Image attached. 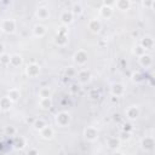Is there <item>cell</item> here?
Segmentation results:
<instances>
[{
    "label": "cell",
    "instance_id": "cell-1",
    "mask_svg": "<svg viewBox=\"0 0 155 155\" xmlns=\"http://www.w3.org/2000/svg\"><path fill=\"white\" fill-rule=\"evenodd\" d=\"M0 28L2 33L12 34L16 30V21L13 18H5L0 21Z\"/></svg>",
    "mask_w": 155,
    "mask_h": 155
},
{
    "label": "cell",
    "instance_id": "cell-2",
    "mask_svg": "<svg viewBox=\"0 0 155 155\" xmlns=\"http://www.w3.org/2000/svg\"><path fill=\"white\" fill-rule=\"evenodd\" d=\"M70 114L68 111H59L54 116V121L61 127H67L70 124Z\"/></svg>",
    "mask_w": 155,
    "mask_h": 155
},
{
    "label": "cell",
    "instance_id": "cell-3",
    "mask_svg": "<svg viewBox=\"0 0 155 155\" xmlns=\"http://www.w3.org/2000/svg\"><path fill=\"white\" fill-rule=\"evenodd\" d=\"M54 42L58 46H65L67 45V42H68V29L67 28L62 27V28L58 29L56 39H54Z\"/></svg>",
    "mask_w": 155,
    "mask_h": 155
},
{
    "label": "cell",
    "instance_id": "cell-4",
    "mask_svg": "<svg viewBox=\"0 0 155 155\" xmlns=\"http://www.w3.org/2000/svg\"><path fill=\"white\" fill-rule=\"evenodd\" d=\"M87 59H88V54L85 50H78L73 56V61L78 65H85L87 63Z\"/></svg>",
    "mask_w": 155,
    "mask_h": 155
},
{
    "label": "cell",
    "instance_id": "cell-5",
    "mask_svg": "<svg viewBox=\"0 0 155 155\" xmlns=\"http://www.w3.org/2000/svg\"><path fill=\"white\" fill-rule=\"evenodd\" d=\"M84 137L88 142H94L98 138V130L94 126H87L84 130Z\"/></svg>",
    "mask_w": 155,
    "mask_h": 155
},
{
    "label": "cell",
    "instance_id": "cell-6",
    "mask_svg": "<svg viewBox=\"0 0 155 155\" xmlns=\"http://www.w3.org/2000/svg\"><path fill=\"white\" fill-rule=\"evenodd\" d=\"M139 114H140V110L138 105H130L125 110V115L128 119V121H134L139 116Z\"/></svg>",
    "mask_w": 155,
    "mask_h": 155
},
{
    "label": "cell",
    "instance_id": "cell-7",
    "mask_svg": "<svg viewBox=\"0 0 155 155\" xmlns=\"http://www.w3.org/2000/svg\"><path fill=\"white\" fill-rule=\"evenodd\" d=\"M154 145H155V142L153 136H145L140 139V148L145 151H151L154 149Z\"/></svg>",
    "mask_w": 155,
    "mask_h": 155
},
{
    "label": "cell",
    "instance_id": "cell-8",
    "mask_svg": "<svg viewBox=\"0 0 155 155\" xmlns=\"http://www.w3.org/2000/svg\"><path fill=\"white\" fill-rule=\"evenodd\" d=\"M110 93L113 97H121L125 94V86L121 84V82H114L111 86H110Z\"/></svg>",
    "mask_w": 155,
    "mask_h": 155
},
{
    "label": "cell",
    "instance_id": "cell-9",
    "mask_svg": "<svg viewBox=\"0 0 155 155\" xmlns=\"http://www.w3.org/2000/svg\"><path fill=\"white\" fill-rule=\"evenodd\" d=\"M113 13H114V8L111 7L110 4L104 2V4L99 7V15H101V17L104 18V19H109V18L113 16Z\"/></svg>",
    "mask_w": 155,
    "mask_h": 155
},
{
    "label": "cell",
    "instance_id": "cell-10",
    "mask_svg": "<svg viewBox=\"0 0 155 155\" xmlns=\"http://www.w3.org/2000/svg\"><path fill=\"white\" fill-rule=\"evenodd\" d=\"M76 79L79 81L80 85H85L87 82H90L91 80V73L87 69H81L76 73Z\"/></svg>",
    "mask_w": 155,
    "mask_h": 155
},
{
    "label": "cell",
    "instance_id": "cell-11",
    "mask_svg": "<svg viewBox=\"0 0 155 155\" xmlns=\"http://www.w3.org/2000/svg\"><path fill=\"white\" fill-rule=\"evenodd\" d=\"M40 65L36 64V63H30L25 67V74L29 76V78H36L39 74H40Z\"/></svg>",
    "mask_w": 155,
    "mask_h": 155
},
{
    "label": "cell",
    "instance_id": "cell-12",
    "mask_svg": "<svg viewBox=\"0 0 155 155\" xmlns=\"http://www.w3.org/2000/svg\"><path fill=\"white\" fill-rule=\"evenodd\" d=\"M35 16L40 21H46L50 17V10L47 7H45V6H40V7H38L35 10Z\"/></svg>",
    "mask_w": 155,
    "mask_h": 155
},
{
    "label": "cell",
    "instance_id": "cell-13",
    "mask_svg": "<svg viewBox=\"0 0 155 155\" xmlns=\"http://www.w3.org/2000/svg\"><path fill=\"white\" fill-rule=\"evenodd\" d=\"M59 19H61V22H62L64 25H68V24H71V23H73V21H74V15L71 13L70 10H64V11L61 13Z\"/></svg>",
    "mask_w": 155,
    "mask_h": 155
},
{
    "label": "cell",
    "instance_id": "cell-14",
    "mask_svg": "<svg viewBox=\"0 0 155 155\" xmlns=\"http://www.w3.org/2000/svg\"><path fill=\"white\" fill-rule=\"evenodd\" d=\"M139 45H140L145 51H147V50H153V47H154V39H153V36L147 35V36L142 38Z\"/></svg>",
    "mask_w": 155,
    "mask_h": 155
},
{
    "label": "cell",
    "instance_id": "cell-15",
    "mask_svg": "<svg viewBox=\"0 0 155 155\" xmlns=\"http://www.w3.org/2000/svg\"><path fill=\"white\" fill-rule=\"evenodd\" d=\"M138 62L140 64V67L143 68H149L153 65V57L149 54V53H144L143 56H140L138 58Z\"/></svg>",
    "mask_w": 155,
    "mask_h": 155
},
{
    "label": "cell",
    "instance_id": "cell-16",
    "mask_svg": "<svg viewBox=\"0 0 155 155\" xmlns=\"http://www.w3.org/2000/svg\"><path fill=\"white\" fill-rule=\"evenodd\" d=\"M13 105V102L7 97V96H2L0 97V109L4 110V111H7L12 108Z\"/></svg>",
    "mask_w": 155,
    "mask_h": 155
},
{
    "label": "cell",
    "instance_id": "cell-17",
    "mask_svg": "<svg viewBox=\"0 0 155 155\" xmlns=\"http://www.w3.org/2000/svg\"><path fill=\"white\" fill-rule=\"evenodd\" d=\"M87 27H88V29H90L92 33H94V34L99 33V31H101V29H102V24H101V21H99V19H97V18H94V19H91V21L88 22Z\"/></svg>",
    "mask_w": 155,
    "mask_h": 155
},
{
    "label": "cell",
    "instance_id": "cell-18",
    "mask_svg": "<svg viewBox=\"0 0 155 155\" xmlns=\"http://www.w3.org/2000/svg\"><path fill=\"white\" fill-rule=\"evenodd\" d=\"M13 103L15 102H17L19 98H21V91H19V88H17V87H12V88H10L8 91H7V94H6Z\"/></svg>",
    "mask_w": 155,
    "mask_h": 155
},
{
    "label": "cell",
    "instance_id": "cell-19",
    "mask_svg": "<svg viewBox=\"0 0 155 155\" xmlns=\"http://www.w3.org/2000/svg\"><path fill=\"white\" fill-rule=\"evenodd\" d=\"M114 6L120 11H127L131 7V1L130 0H117L114 2Z\"/></svg>",
    "mask_w": 155,
    "mask_h": 155
},
{
    "label": "cell",
    "instance_id": "cell-20",
    "mask_svg": "<svg viewBox=\"0 0 155 155\" xmlns=\"http://www.w3.org/2000/svg\"><path fill=\"white\" fill-rule=\"evenodd\" d=\"M40 136H41V138L48 140V139H52V138H53V136H54V131H53V128H52L51 126L47 125L42 131H40Z\"/></svg>",
    "mask_w": 155,
    "mask_h": 155
},
{
    "label": "cell",
    "instance_id": "cell-21",
    "mask_svg": "<svg viewBox=\"0 0 155 155\" xmlns=\"http://www.w3.org/2000/svg\"><path fill=\"white\" fill-rule=\"evenodd\" d=\"M46 34V27L42 24H35L33 28V35L36 38H42Z\"/></svg>",
    "mask_w": 155,
    "mask_h": 155
},
{
    "label": "cell",
    "instance_id": "cell-22",
    "mask_svg": "<svg viewBox=\"0 0 155 155\" xmlns=\"http://www.w3.org/2000/svg\"><path fill=\"white\" fill-rule=\"evenodd\" d=\"M120 139L117 138V137H109L108 139H107V145H108V148L109 149H111V150H116L119 147H120Z\"/></svg>",
    "mask_w": 155,
    "mask_h": 155
},
{
    "label": "cell",
    "instance_id": "cell-23",
    "mask_svg": "<svg viewBox=\"0 0 155 155\" xmlns=\"http://www.w3.org/2000/svg\"><path fill=\"white\" fill-rule=\"evenodd\" d=\"M25 145H27V142H25V139H24L22 136L15 137V139H13V147H15L16 149L22 150V149L25 148Z\"/></svg>",
    "mask_w": 155,
    "mask_h": 155
},
{
    "label": "cell",
    "instance_id": "cell-24",
    "mask_svg": "<svg viewBox=\"0 0 155 155\" xmlns=\"http://www.w3.org/2000/svg\"><path fill=\"white\" fill-rule=\"evenodd\" d=\"M22 63H23V58H22L21 54H18V53L11 54L10 64H11L12 67H19V65H22Z\"/></svg>",
    "mask_w": 155,
    "mask_h": 155
},
{
    "label": "cell",
    "instance_id": "cell-25",
    "mask_svg": "<svg viewBox=\"0 0 155 155\" xmlns=\"http://www.w3.org/2000/svg\"><path fill=\"white\" fill-rule=\"evenodd\" d=\"M46 126H47L46 121H45L44 119H41V117L35 119V120H34V122H33V127H34V130H35V131H38V132L42 131Z\"/></svg>",
    "mask_w": 155,
    "mask_h": 155
},
{
    "label": "cell",
    "instance_id": "cell-26",
    "mask_svg": "<svg viewBox=\"0 0 155 155\" xmlns=\"http://www.w3.org/2000/svg\"><path fill=\"white\" fill-rule=\"evenodd\" d=\"M39 107L42 109V110H48L52 108V99L51 97L50 98H40L39 101Z\"/></svg>",
    "mask_w": 155,
    "mask_h": 155
},
{
    "label": "cell",
    "instance_id": "cell-27",
    "mask_svg": "<svg viewBox=\"0 0 155 155\" xmlns=\"http://www.w3.org/2000/svg\"><path fill=\"white\" fill-rule=\"evenodd\" d=\"M70 11H71V13H73L74 16H80V15L84 12V7H82L81 2H73Z\"/></svg>",
    "mask_w": 155,
    "mask_h": 155
},
{
    "label": "cell",
    "instance_id": "cell-28",
    "mask_svg": "<svg viewBox=\"0 0 155 155\" xmlns=\"http://www.w3.org/2000/svg\"><path fill=\"white\" fill-rule=\"evenodd\" d=\"M51 94H52V92H51V88L50 87H41L38 91L39 98H50Z\"/></svg>",
    "mask_w": 155,
    "mask_h": 155
},
{
    "label": "cell",
    "instance_id": "cell-29",
    "mask_svg": "<svg viewBox=\"0 0 155 155\" xmlns=\"http://www.w3.org/2000/svg\"><path fill=\"white\" fill-rule=\"evenodd\" d=\"M4 133H5L6 136H15V134L17 133V130H16L15 126L7 125V126H5V128H4Z\"/></svg>",
    "mask_w": 155,
    "mask_h": 155
},
{
    "label": "cell",
    "instance_id": "cell-30",
    "mask_svg": "<svg viewBox=\"0 0 155 155\" xmlns=\"http://www.w3.org/2000/svg\"><path fill=\"white\" fill-rule=\"evenodd\" d=\"M133 53L136 54V56H138V57H140V56H143L144 53H147V51L138 44V45H136L134 47H133Z\"/></svg>",
    "mask_w": 155,
    "mask_h": 155
},
{
    "label": "cell",
    "instance_id": "cell-31",
    "mask_svg": "<svg viewBox=\"0 0 155 155\" xmlns=\"http://www.w3.org/2000/svg\"><path fill=\"white\" fill-rule=\"evenodd\" d=\"M10 58H11V56L5 52L4 54L0 56V63H1L2 65H8V64H10Z\"/></svg>",
    "mask_w": 155,
    "mask_h": 155
},
{
    "label": "cell",
    "instance_id": "cell-32",
    "mask_svg": "<svg viewBox=\"0 0 155 155\" xmlns=\"http://www.w3.org/2000/svg\"><path fill=\"white\" fill-rule=\"evenodd\" d=\"M76 70H75V68L74 67H68L67 69H65V75L68 76V78H74V76H76Z\"/></svg>",
    "mask_w": 155,
    "mask_h": 155
},
{
    "label": "cell",
    "instance_id": "cell-33",
    "mask_svg": "<svg viewBox=\"0 0 155 155\" xmlns=\"http://www.w3.org/2000/svg\"><path fill=\"white\" fill-rule=\"evenodd\" d=\"M117 138L120 139V142H126V140H128V139L131 138V133L121 131V132H120V136H119Z\"/></svg>",
    "mask_w": 155,
    "mask_h": 155
},
{
    "label": "cell",
    "instance_id": "cell-34",
    "mask_svg": "<svg viewBox=\"0 0 155 155\" xmlns=\"http://www.w3.org/2000/svg\"><path fill=\"white\" fill-rule=\"evenodd\" d=\"M132 130H133V126H132V124H131V122H125V124L122 125V130H121V131L131 133V132H132Z\"/></svg>",
    "mask_w": 155,
    "mask_h": 155
},
{
    "label": "cell",
    "instance_id": "cell-35",
    "mask_svg": "<svg viewBox=\"0 0 155 155\" xmlns=\"http://www.w3.org/2000/svg\"><path fill=\"white\" fill-rule=\"evenodd\" d=\"M140 80H142V75H140L139 73H133V74H132V81L138 82V81H140Z\"/></svg>",
    "mask_w": 155,
    "mask_h": 155
},
{
    "label": "cell",
    "instance_id": "cell-36",
    "mask_svg": "<svg viewBox=\"0 0 155 155\" xmlns=\"http://www.w3.org/2000/svg\"><path fill=\"white\" fill-rule=\"evenodd\" d=\"M79 91H80V85L74 84V85L70 86V92H71V93H78Z\"/></svg>",
    "mask_w": 155,
    "mask_h": 155
},
{
    "label": "cell",
    "instance_id": "cell-37",
    "mask_svg": "<svg viewBox=\"0 0 155 155\" xmlns=\"http://www.w3.org/2000/svg\"><path fill=\"white\" fill-rule=\"evenodd\" d=\"M27 155H39V150L36 148H29L27 151Z\"/></svg>",
    "mask_w": 155,
    "mask_h": 155
},
{
    "label": "cell",
    "instance_id": "cell-38",
    "mask_svg": "<svg viewBox=\"0 0 155 155\" xmlns=\"http://www.w3.org/2000/svg\"><path fill=\"white\" fill-rule=\"evenodd\" d=\"M88 96H90V98H92V99H97V98L99 97V93H98L96 90H92V91L88 93Z\"/></svg>",
    "mask_w": 155,
    "mask_h": 155
},
{
    "label": "cell",
    "instance_id": "cell-39",
    "mask_svg": "<svg viewBox=\"0 0 155 155\" xmlns=\"http://www.w3.org/2000/svg\"><path fill=\"white\" fill-rule=\"evenodd\" d=\"M5 53V45L2 42H0V56Z\"/></svg>",
    "mask_w": 155,
    "mask_h": 155
},
{
    "label": "cell",
    "instance_id": "cell-40",
    "mask_svg": "<svg viewBox=\"0 0 155 155\" xmlns=\"http://www.w3.org/2000/svg\"><path fill=\"white\" fill-rule=\"evenodd\" d=\"M113 155H124L122 153H120V151H114L113 153Z\"/></svg>",
    "mask_w": 155,
    "mask_h": 155
},
{
    "label": "cell",
    "instance_id": "cell-41",
    "mask_svg": "<svg viewBox=\"0 0 155 155\" xmlns=\"http://www.w3.org/2000/svg\"><path fill=\"white\" fill-rule=\"evenodd\" d=\"M1 34H2V30H1V28H0V35H1Z\"/></svg>",
    "mask_w": 155,
    "mask_h": 155
},
{
    "label": "cell",
    "instance_id": "cell-42",
    "mask_svg": "<svg viewBox=\"0 0 155 155\" xmlns=\"http://www.w3.org/2000/svg\"><path fill=\"white\" fill-rule=\"evenodd\" d=\"M0 21H1V19H0Z\"/></svg>",
    "mask_w": 155,
    "mask_h": 155
}]
</instances>
